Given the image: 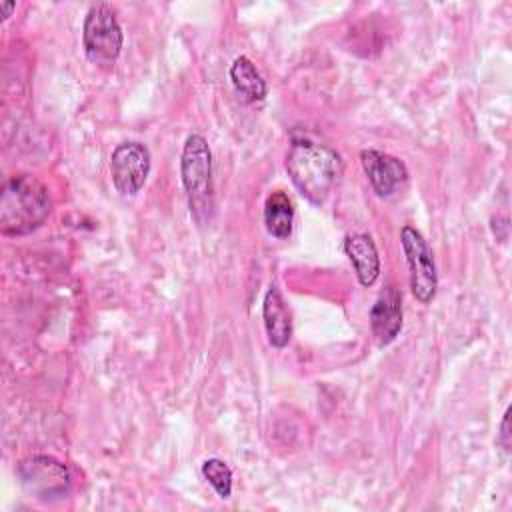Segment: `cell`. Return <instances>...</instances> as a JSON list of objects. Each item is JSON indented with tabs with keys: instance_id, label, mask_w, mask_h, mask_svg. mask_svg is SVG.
<instances>
[{
	"instance_id": "cell-9",
	"label": "cell",
	"mask_w": 512,
	"mask_h": 512,
	"mask_svg": "<svg viewBox=\"0 0 512 512\" xmlns=\"http://www.w3.org/2000/svg\"><path fill=\"white\" fill-rule=\"evenodd\" d=\"M402 328V294L396 286H386L370 310V330L378 346L390 344Z\"/></svg>"
},
{
	"instance_id": "cell-11",
	"label": "cell",
	"mask_w": 512,
	"mask_h": 512,
	"mask_svg": "<svg viewBox=\"0 0 512 512\" xmlns=\"http://www.w3.org/2000/svg\"><path fill=\"white\" fill-rule=\"evenodd\" d=\"M344 252L354 264L358 282L372 286L380 274V258L374 240L368 234H348L344 240Z\"/></svg>"
},
{
	"instance_id": "cell-5",
	"label": "cell",
	"mask_w": 512,
	"mask_h": 512,
	"mask_svg": "<svg viewBox=\"0 0 512 512\" xmlns=\"http://www.w3.org/2000/svg\"><path fill=\"white\" fill-rule=\"evenodd\" d=\"M400 244L408 264L410 290L418 302L428 304L434 298L438 288V274H436L432 250L424 240V236L414 226H402Z\"/></svg>"
},
{
	"instance_id": "cell-12",
	"label": "cell",
	"mask_w": 512,
	"mask_h": 512,
	"mask_svg": "<svg viewBox=\"0 0 512 512\" xmlns=\"http://www.w3.org/2000/svg\"><path fill=\"white\" fill-rule=\"evenodd\" d=\"M294 208L286 192L276 190L264 202V224L274 238H288L292 232Z\"/></svg>"
},
{
	"instance_id": "cell-7",
	"label": "cell",
	"mask_w": 512,
	"mask_h": 512,
	"mask_svg": "<svg viewBox=\"0 0 512 512\" xmlns=\"http://www.w3.org/2000/svg\"><path fill=\"white\" fill-rule=\"evenodd\" d=\"M150 150L142 142H122L110 158L114 188L122 196H134L144 186L150 172Z\"/></svg>"
},
{
	"instance_id": "cell-10",
	"label": "cell",
	"mask_w": 512,
	"mask_h": 512,
	"mask_svg": "<svg viewBox=\"0 0 512 512\" xmlns=\"http://www.w3.org/2000/svg\"><path fill=\"white\" fill-rule=\"evenodd\" d=\"M262 318L268 342L274 348H284L292 336V316L276 286H270L262 304Z\"/></svg>"
},
{
	"instance_id": "cell-1",
	"label": "cell",
	"mask_w": 512,
	"mask_h": 512,
	"mask_svg": "<svg viewBox=\"0 0 512 512\" xmlns=\"http://www.w3.org/2000/svg\"><path fill=\"white\" fill-rule=\"evenodd\" d=\"M286 170L298 192L312 204H322L342 172L340 156L310 138H292Z\"/></svg>"
},
{
	"instance_id": "cell-4",
	"label": "cell",
	"mask_w": 512,
	"mask_h": 512,
	"mask_svg": "<svg viewBox=\"0 0 512 512\" xmlns=\"http://www.w3.org/2000/svg\"><path fill=\"white\" fill-rule=\"evenodd\" d=\"M22 488L42 502L60 500L70 490L68 468L52 456H30L16 466Z\"/></svg>"
},
{
	"instance_id": "cell-16",
	"label": "cell",
	"mask_w": 512,
	"mask_h": 512,
	"mask_svg": "<svg viewBox=\"0 0 512 512\" xmlns=\"http://www.w3.org/2000/svg\"><path fill=\"white\" fill-rule=\"evenodd\" d=\"M16 8V4L14 2H0V12H2V20H6L10 14H12V10Z\"/></svg>"
},
{
	"instance_id": "cell-8",
	"label": "cell",
	"mask_w": 512,
	"mask_h": 512,
	"mask_svg": "<svg viewBox=\"0 0 512 512\" xmlns=\"http://www.w3.org/2000/svg\"><path fill=\"white\" fill-rule=\"evenodd\" d=\"M360 162L370 186L378 196H390L400 184L406 182L408 170L402 160L380 150H362Z\"/></svg>"
},
{
	"instance_id": "cell-14",
	"label": "cell",
	"mask_w": 512,
	"mask_h": 512,
	"mask_svg": "<svg viewBox=\"0 0 512 512\" xmlns=\"http://www.w3.org/2000/svg\"><path fill=\"white\" fill-rule=\"evenodd\" d=\"M202 474L220 498H228L232 494V470L224 460L208 458L202 464Z\"/></svg>"
},
{
	"instance_id": "cell-13",
	"label": "cell",
	"mask_w": 512,
	"mask_h": 512,
	"mask_svg": "<svg viewBox=\"0 0 512 512\" xmlns=\"http://www.w3.org/2000/svg\"><path fill=\"white\" fill-rule=\"evenodd\" d=\"M230 80L234 88L248 100H264L268 94V86L254 62L246 56H238L230 66Z\"/></svg>"
},
{
	"instance_id": "cell-6",
	"label": "cell",
	"mask_w": 512,
	"mask_h": 512,
	"mask_svg": "<svg viewBox=\"0 0 512 512\" xmlns=\"http://www.w3.org/2000/svg\"><path fill=\"white\" fill-rule=\"evenodd\" d=\"M180 176L192 204L206 200L212 192V154L208 142L200 134H190L184 142Z\"/></svg>"
},
{
	"instance_id": "cell-15",
	"label": "cell",
	"mask_w": 512,
	"mask_h": 512,
	"mask_svg": "<svg viewBox=\"0 0 512 512\" xmlns=\"http://www.w3.org/2000/svg\"><path fill=\"white\" fill-rule=\"evenodd\" d=\"M508 424H510V408L504 412V418H502V424H500V434H498V444L508 452L510 450V430H508Z\"/></svg>"
},
{
	"instance_id": "cell-2",
	"label": "cell",
	"mask_w": 512,
	"mask_h": 512,
	"mask_svg": "<svg viewBox=\"0 0 512 512\" xmlns=\"http://www.w3.org/2000/svg\"><path fill=\"white\" fill-rule=\"evenodd\" d=\"M46 186L30 174H18L4 182L0 198V228L4 234L22 236L36 230L50 214Z\"/></svg>"
},
{
	"instance_id": "cell-3",
	"label": "cell",
	"mask_w": 512,
	"mask_h": 512,
	"mask_svg": "<svg viewBox=\"0 0 512 512\" xmlns=\"http://www.w3.org/2000/svg\"><path fill=\"white\" fill-rule=\"evenodd\" d=\"M122 40V28L114 16V10L104 2L92 4L82 26V42L88 60L104 66L114 64L120 56Z\"/></svg>"
}]
</instances>
